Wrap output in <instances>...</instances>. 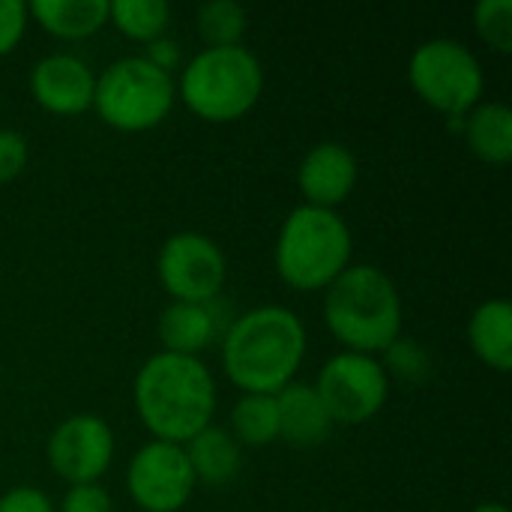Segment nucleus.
<instances>
[{
  "mask_svg": "<svg viewBox=\"0 0 512 512\" xmlns=\"http://www.w3.org/2000/svg\"><path fill=\"white\" fill-rule=\"evenodd\" d=\"M195 30L204 48H234L243 45L249 30V12L237 0H210L195 12Z\"/></svg>",
  "mask_w": 512,
  "mask_h": 512,
  "instance_id": "nucleus-22",
  "label": "nucleus"
},
{
  "mask_svg": "<svg viewBox=\"0 0 512 512\" xmlns=\"http://www.w3.org/2000/svg\"><path fill=\"white\" fill-rule=\"evenodd\" d=\"M30 24V12L24 0H0V57L12 54Z\"/></svg>",
  "mask_w": 512,
  "mask_h": 512,
  "instance_id": "nucleus-26",
  "label": "nucleus"
},
{
  "mask_svg": "<svg viewBox=\"0 0 512 512\" xmlns=\"http://www.w3.org/2000/svg\"><path fill=\"white\" fill-rule=\"evenodd\" d=\"M30 162V144L24 138V132L0 126V186L12 183L24 174Z\"/></svg>",
  "mask_w": 512,
  "mask_h": 512,
  "instance_id": "nucleus-25",
  "label": "nucleus"
},
{
  "mask_svg": "<svg viewBox=\"0 0 512 512\" xmlns=\"http://www.w3.org/2000/svg\"><path fill=\"white\" fill-rule=\"evenodd\" d=\"M30 18L54 39L81 42L108 24V0H33Z\"/></svg>",
  "mask_w": 512,
  "mask_h": 512,
  "instance_id": "nucleus-19",
  "label": "nucleus"
},
{
  "mask_svg": "<svg viewBox=\"0 0 512 512\" xmlns=\"http://www.w3.org/2000/svg\"><path fill=\"white\" fill-rule=\"evenodd\" d=\"M462 135L468 150L492 165L504 168L512 159V108L498 99H483L462 120Z\"/></svg>",
  "mask_w": 512,
  "mask_h": 512,
  "instance_id": "nucleus-17",
  "label": "nucleus"
},
{
  "mask_svg": "<svg viewBox=\"0 0 512 512\" xmlns=\"http://www.w3.org/2000/svg\"><path fill=\"white\" fill-rule=\"evenodd\" d=\"M474 30L495 54L512 51V0H480L474 6Z\"/></svg>",
  "mask_w": 512,
  "mask_h": 512,
  "instance_id": "nucleus-24",
  "label": "nucleus"
},
{
  "mask_svg": "<svg viewBox=\"0 0 512 512\" xmlns=\"http://www.w3.org/2000/svg\"><path fill=\"white\" fill-rule=\"evenodd\" d=\"M276 411H279V441L312 450L330 441L336 423L321 402L318 390L303 381H291L285 390L276 393Z\"/></svg>",
  "mask_w": 512,
  "mask_h": 512,
  "instance_id": "nucleus-15",
  "label": "nucleus"
},
{
  "mask_svg": "<svg viewBox=\"0 0 512 512\" xmlns=\"http://www.w3.org/2000/svg\"><path fill=\"white\" fill-rule=\"evenodd\" d=\"M312 387L318 390L336 426H360L381 414L393 384L378 357L339 351L321 366Z\"/></svg>",
  "mask_w": 512,
  "mask_h": 512,
  "instance_id": "nucleus-8",
  "label": "nucleus"
},
{
  "mask_svg": "<svg viewBox=\"0 0 512 512\" xmlns=\"http://www.w3.org/2000/svg\"><path fill=\"white\" fill-rule=\"evenodd\" d=\"M402 321V294L375 264H351L324 291V324L345 351L384 354L402 336Z\"/></svg>",
  "mask_w": 512,
  "mask_h": 512,
  "instance_id": "nucleus-3",
  "label": "nucleus"
},
{
  "mask_svg": "<svg viewBox=\"0 0 512 512\" xmlns=\"http://www.w3.org/2000/svg\"><path fill=\"white\" fill-rule=\"evenodd\" d=\"M468 345L474 357L507 375L512 369V303L507 297L483 300L468 318Z\"/></svg>",
  "mask_w": 512,
  "mask_h": 512,
  "instance_id": "nucleus-16",
  "label": "nucleus"
},
{
  "mask_svg": "<svg viewBox=\"0 0 512 512\" xmlns=\"http://www.w3.org/2000/svg\"><path fill=\"white\" fill-rule=\"evenodd\" d=\"M132 402L153 441L186 444L213 423L216 378L201 357L156 351L135 375Z\"/></svg>",
  "mask_w": 512,
  "mask_h": 512,
  "instance_id": "nucleus-2",
  "label": "nucleus"
},
{
  "mask_svg": "<svg viewBox=\"0 0 512 512\" xmlns=\"http://www.w3.org/2000/svg\"><path fill=\"white\" fill-rule=\"evenodd\" d=\"M57 512H114V501L99 483H84L63 492Z\"/></svg>",
  "mask_w": 512,
  "mask_h": 512,
  "instance_id": "nucleus-27",
  "label": "nucleus"
},
{
  "mask_svg": "<svg viewBox=\"0 0 512 512\" xmlns=\"http://www.w3.org/2000/svg\"><path fill=\"white\" fill-rule=\"evenodd\" d=\"M471 512H510L504 504H498V501H486V504H477Z\"/></svg>",
  "mask_w": 512,
  "mask_h": 512,
  "instance_id": "nucleus-30",
  "label": "nucleus"
},
{
  "mask_svg": "<svg viewBox=\"0 0 512 512\" xmlns=\"http://www.w3.org/2000/svg\"><path fill=\"white\" fill-rule=\"evenodd\" d=\"M198 483L183 444L147 441L135 450L126 468V492L141 512H180Z\"/></svg>",
  "mask_w": 512,
  "mask_h": 512,
  "instance_id": "nucleus-10",
  "label": "nucleus"
},
{
  "mask_svg": "<svg viewBox=\"0 0 512 512\" xmlns=\"http://www.w3.org/2000/svg\"><path fill=\"white\" fill-rule=\"evenodd\" d=\"M108 24L132 42H153L168 33L171 6L165 0H108Z\"/></svg>",
  "mask_w": 512,
  "mask_h": 512,
  "instance_id": "nucleus-21",
  "label": "nucleus"
},
{
  "mask_svg": "<svg viewBox=\"0 0 512 512\" xmlns=\"http://www.w3.org/2000/svg\"><path fill=\"white\" fill-rule=\"evenodd\" d=\"M156 276L174 303H213L225 288L228 258L213 237L177 231L159 249Z\"/></svg>",
  "mask_w": 512,
  "mask_h": 512,
  "instance_id": "nucleus-9",
  "label": "nucleus"
},
{
  "mask_svg": "<svg viewBox=\"0 0 512 512\" xmlns=\"http://www.w3.org/2000/svg\"><path fill=\"white\" fill-rule=\"evenodd\" d=\"M309 348L306 324L294 309L267 303L231 318L222 333V366L225 378L240 393L276 396L303 366Z\"/></svg>",
  "mask_w": 512,
  "mask_h": 512,
  "instance_id": "nucleus-1",
  "label": "nucleus"
},
{
  "mask_svg": "<svg viewBox=\"0 0 512 512\" xmlns=\"http://www.w3.org/2000/svg\"><path fill=\"white\" fill-rule=\"evenodd\" d=\"M177 102L174 75L156 69L141 54L120 57L96 75L93 111L117 132H150L156 129Z\"/></svg>",
  "mask_w": 512,
  "mask_h": 512,
  "instance_id": "nucleus-6",
  "label": "nucleus"
},
{
  "mask_svg": "<svg viewBox=\"0 0 512 512\" xmlns=\"http://www.w3.org/2000/svg\"><path fill=\"white\" fill-rule=\"evenodd\" d=\"M360 177L357 156L339 141H321L306 150L297 168V189L303 204L336 210L342 201L351 198Z\"/></svg>",
  "mask_w": 512,
  "mask_h": 512,
  "instance_id": "nucleus-13",
  "label": "nucleus"
},
{
  "mask_svg": "<svg viewBox=\"0 0 512 512\" xmlns=\"http://www.w3.org/2000/svg\"><path fill=\"white\" fill-rule=\"evenodd\" d=\"M198 486H228L243 471V447L225 426L210 423L183 444Z\"/></svg>",
  "mask_w": 512,
  "mask_h": 512,
  "instance_id": "nucleus-18",
  "label": "nucleus"
},
{
  "mask_svg": "<svg viewBox=\"0 0 512 512\" xmlns=\"http://www.w3.org/2000/svg\"><path fill=\"white\" fill-rule=\"evenodd\" d=\"M381 357H384L381 366H384L390 384L399 381V384H408V387H423L432 378V354L423 345H417V342H411L405 336H399Z\"/></svg>",
  "mask_w": 512,
  "mask_h": 512,
  "instance_id": "nucleus-23",
  "label": "nucleus"
},
{
  "mask_svg": "<svg viewBox=\"0 0 512 512\" xmlns=\"http://www.w3.org/2000/svg\"><path fill=\"white\" fill-rule=\"evenodd\" d=\"M177 96L204 123L246 117L264 93V66L246 48H201L180 66Z\"/></svg>",
  "mask_w": 512,
  "mask_h": 512,
  "instance_id": "nucleus-5",
  "label": "nucleus"
},
{
  "mask_svg": "<svg viewBox=\"0 0 512 512\" xmlns=\"http://www.w3.org/2000/svg\"><path fill=\"white\" fill-rule=\"evenodd\" d=\"M351 255L354 237L348 222L336 210L300 204L279 228L273 267L288 288L315 294L327 291L351 267Z\"/></svg>",
  "mask_w": 512,
  "mask_h": 512,
  "instance_id": "nucleus-4",
  "label": "nucleus"
},
{
  "mask_svg": "<svg viewBox=\"0 0 512 512\" xmlns=\"http://www.w3.org/2000/svg\"><path fill=\"white\" fill-rule=\"evenodd\" d=\"M228 432L240 447H270L279 441V411L276 396L264 393H240L231 408Z\"/></svg>",
  "mask_w": 512,
  "mask_h": 512,
  "instance_id": "nucleus-20",
  "label": "nucleus"
},
{
  "mask_svg": "<svg viewBox=\"0 0 512 512\" xmlns=\"http://www.w3.org/2000/svg\"><path fill=\"white\" fill-rule=\"evenodd\" d=\"M147 63H153L156 69H162V72H168V75H174V69L183 63V45L177 42V39H171L168 33L165 36H159V39H153V42H147L144 45V54H141Z\"/></svg>",
  "mask_w": 512,
  "mask_h": 512,
  "instance_id": "nucleus-29",
  "label": "nucleus"
},
{
  "mask_svg": "<svg viewBox=\"0 0 512 512\" xmlns=\"http://www.w3.org/2000/svg\"><path fill=\"white\" fill-rule=\"evenodd\" d=\"M0 512H57L48 492L36 486H15L0 495Z\"/></svg>",
  "mask_w": 512,
  "mask_h": 512,
  "instance_id": "nucleus-28",
  "label": "nucleus"
},
{
  "mask_svg": "<svg viewBox=\"0 0 512 512\" xmlns=\"http://www.w3.org/2000/svg\"><path fill=\"white\" fill-rule=\"evenodd\" d=\"M27 87L42 111L57 117H75L93 108L96 72L78 54L54 51L33 63Z\"/></svg>",
  "mask_w": 512,
  "mask_h": 512,
  "instance_id": "nucleus-12",
  "label": "nucleus"
},
{
  "mask_svg": "<svg viewBox=\"0 0 512 512\" xmlns=\"http://www.w3.org/2000/svg\"><path fill=\"white\" fill-rule=\"evenodd\" d=\"M231 321L222 315V303H168L156 321V333L162 342V351L168 354H183V357H201L222 333L228 330Z\"/></svg>",
  "mask_w": 512,
  "mask_h": 512,
  "instance_id": "nucleus-14",
  "label": "nucleus"
},
{
  "mask_svg": "<svg viewBox=\"0 0 512 512\" xmlns=\"http://www.w3.org/2000/svg\"><path fill=\"white\" fill-rule=\"evenodd\" d=\"M114 432L96 414H72L54 426L45 441L48 468L66 486L99 483L114 462Z\"/></svg>",
  "mask_w": 512,
  "mask_h": 512,
  "instance_id": "nucleus-11",
  "label": "nucleus"
},
{
  "mask_svg": "<svg viewBox=\"0 0 512 512\" xmlns=\"http://www.w3.org/2000/svg\"><path fill=\"white\" fill-rule=\"evenodd\" d=\"M408 84L432 111L462 120L486 96V72L480 57L453 36L420 42L408 57Z\"/></svg>",
  "mask_w": 512,
  "mask_h": 512,
  "instance_id": "nucleus-7",
  "label": "nucleus"
}]
</instances>
